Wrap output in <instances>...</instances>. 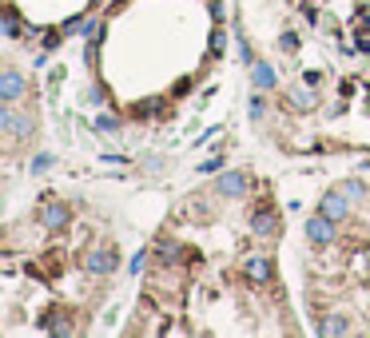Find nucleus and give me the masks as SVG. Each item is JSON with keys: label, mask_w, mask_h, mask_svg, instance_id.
Here are the masks:
<instances>
[{"label": "nucleus", "mask_w": 370, "mask_h": 338, "mask_svg": "<svg viewBox=\"0 0 370 338\" xmlns=\"http://www.w3.org/2000/svg\"><path fill=\"white\" fill-rule=\"evenodd\" d=\"M319 211L327 219H334V223H342V219L350 215V203H347V191H327V195H322V203H319Z\"/></svg>", "instance_id": "1"}, {"label": "nucleus", "mask_w": 370, "mask_h": 338, "mask_svg": "<svg viewBox=\"0 0 370 338\" xmlns=\"http://www.w3.org/2000/svg\"><path fill=\"white\" fill-rule=\"evenodd\" d=\"M0 128H9V136L24 139V136L32 131V119H28V116H21V111L12 108V104H4V111H0Z\"/></svg>", "instance_id": "2"}, {"label": "nucleus", "mask_w": 370, "mask_h": 338, "mask_svg": "<svg viewBox=\"0 0 370 338\" xmlns=\"http://www.w3.org/2000/svg\"><path fill=\"white\" fill-rule=\"evenodd\" d=\"M40 223L48 231H60V227H68V207H64L60 199H48L40 207Z\"/></svg>", "instance_id": "3"}, {"label": "nucleus", "mask_w": 370, "mask_h": 338, "mask_svg": "<svg viewBox=\"0 0 370 338\" xmlns=\"http://www.w3.org/2000/svg\"><path fill=\"white\" fill-rule=\"evenodd\" d=\"M116 267H120V255H116L111 247H100V251H92V255H88V271H92V275H111Z\"/></svg>", "instance_id": "4"}, {"label": "nucleus", "mask_w": 370, "mask_h": 338, "mask_svg": "<svg viewBox=\"0 0 370 338\" xmlns=\"http://www.w3.org/2000/svg\"><path fill=\"white\" fill-rule=\"evenodd\" d=\"M24 96V80L16 68H4V76H0V99L4 104H16V99Z\"/></svg>", "instance_id": "5"}, {"label": "nucleus", "mask_w": 370, "mask_h": 338, "mask_svg": "<svg viewBox=\"0 0 370 338\" xmlns=\"http://www.w3.org/2000/svg\"><path fill=\"white\" fill-rule=\"evenodd\" d=\"M307 235H310V243H330V239H334V219H327L319 211V215L307 223Z\"/></svg>", "instance_id": "6"}, {"label": "nucleus", "mask_w": 370, "mask_h": 338, "mask_svg": "<svg viewBox=\"0 0 370 338\" xmlns=\"http://www.w3.org/2000/svg\"><path fill=\"white\" fill-rule=\"evenodd\" d=\"M219 195H227V199H239L243 191H247V175L243 171H227V175H219Z\"/></svg>", "instance_id": "7"}, {"label": "nucleus", "mask_w": 370, "mask_h": 338, "mask_svg": "<svg viewBox=\"0 0 370 338\" xmlns=\"http://www.w3.org/2000/svg\"><path fill=\"white\" fill-rule=\"evenodd\" d=\"M243 271H247V278H255V283H271V258L267 255H251L247 263H243Z\"/></svg>", "instance_id": "8"}, {"label": "nucleus", "mask_w": 370, "mask_h": 338, "mask_svg": "<svg viewBox=\"0 0 370 338\" xmlns=\"http://www.w3.org/2000/svg\"><path fill=\"white\" fill-rule=\"evenodd\" d=\"M251 227H255V235H279V215L275 211H259V215L251 219Z\"/></svg>", "instance_id": "9"}, {"label": "nucleus", "mask_w": 370, "mask_h": 338, "mask_svg": "<svg viewBox=\"0 0 370 338\" xmlns=\"http://www.w3.org/2000/svg\"><path fill=\"white\" fill-rule=\"evenodd\" d=\"M319 330L322 334H350V318L347 315H327L319 322Z\"/></svg>", "instance_id": "10"}, {"label": "nucleus", "mask_w": 370, "mask_h": 338, "mask_svg": "<svg viewBox=\"0 0 370 338\" xmlns=\"http://www.w3.org/2000/svg\"><path fill=\"white\" fill-rule=\"evenodd\" d=\"M255 88H275V72L267 68V64H255Z\"/></svg>", "instance_id": "11"}, {"label": "nucleus", "mask_w": 370, "mask_h": 338, "mask_svg": "<svg viewBox=\"0 0 370 338\" xmlns=\"http://www.w3.org/2000/svg\"><path fill=\"white\" fill-rule=\"evenodd\" d=\"M4 32H9V36H21V20H16L12 9H4Z\"/></svg>", "instance_id": "12"}, {"label": "nucleus", "mask_w": 370, "mask_h": 338, "mask_svg": "<svg viewBox=\"0 0 370 338\" xmlns=\"http://www.w3.org/2000/svg\"><path fill=\"white\" fill-rule=\"evenodd\" d=\"M84 36L100 44V36H104V24H100V20H96V24H84Z\"/></svg>", "instance_id": "13"}, {"label": "nucleus", "mask_w": 370, "mask_h": 338, "mask_svg": "<svg viewBox=\"0 0 370 338\" xmlns=\"http://www.w3.org/2000/svg\"><path fill=\"white\" fill-rule=\"evenodd\" d=\"M96 131H120V124H116L111 116H100L96 119Z\"/></svg>", "instance_id": "14"}, {"label": "nucleus", "mask_w": 370, "mask_h": 338, "mask_svg": "<svg viewBox=\"0 0 370 338\" xmlns=\"http://www.w3.org/2000/svg\"><path fill=\"white\" fill-rule=\"evenodd\" d=\"M295 108H310V104H315V96H310V92H295Z\"/></svg>", "instance_id": "15"}, {"label": "nucleus", "mask_w": 370, "mask_h": 338, "mask_svg": "<svg viewBox=\"0 0 370 338\" xmlns=\"http://www.w3.org/2000/svg\"><path fill=\"white\" fill-rule=\"evenodd\" d=\"M52 168V156H40L36 163H32V171H48Z\"/></svg>", "instance_id": "16"}, {"label": "nucleus", "mask_w": 370, "mask_h": 338, "mask_svg": "<svg viewBox=\"0 0 370 338\" xmlns=\"http://www.w3.org/2000/svg\"><path fill=\"white\" fill-rule=\"evenodd\" d=\"M251 116H255V119L263 116V99H259V96H251Z\"/></svg>", "instance_id": "17"}, {"label": "nucleus", "mask_w": 370, "mask_h": 338, "mask_svg": "<svg viewBox=\"0 0 370 338\" xmlns=\"http://www.w3.org/2000/svg\"><path fill=\"white\" fill-rule=\"evenodd\" d=\"M219 168H223V159H203L200 171H219Z\"/></svg>", "instance_id": "18"}, {"label": "nucleus", "mask_w": 370, "mask_h": 338, "mask_svg": "<svg viewBox=\"0 0 370 338\" xmlns=\"http://www.w3.org/2000/svg\"><path fill=\"white\" fill-rule=\"evenodd\" d=\"M362 32H370V20H366V24H362Z\"/></svg>", "instance_id": "19"}]
</instances>
